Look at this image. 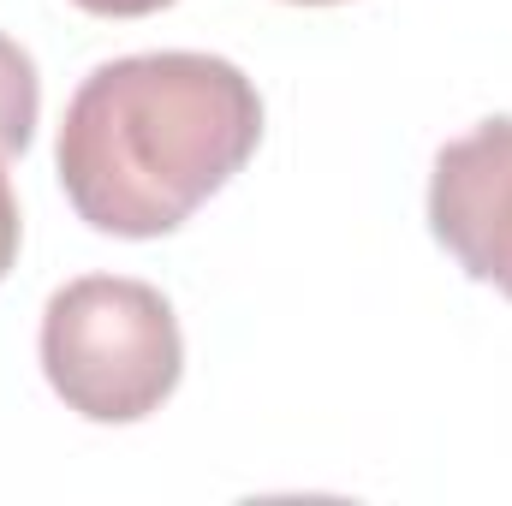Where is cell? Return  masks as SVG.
<instances>
[{
  "label": "cell",
  "mask_w": 512,
  "mask_h": 506,
  "mask_svg": "<svg viewBox=\"0 0 512 506\" xmlns=\"http://www.w3.org/2000/svg\"><path fill=\"white\" fill-rule=\"evenodd\" d=\"M286 6H340V0H286Z\"/></svg>",
  "instance_id": "7"
},
{
  "label": "cell",
  "mask_w": 512,
  "mask_h": 506,
  "mask_svg": "<svg viewBox=\"0 0 512 506\" xmlns=\"http://www.w3.org/2000/svg\"><path fill=\"white\" fill-rule=\"evenodd\" d=\"M42 376L90 423H143L185 376L173 304L126 274L66 280L42 310Z\"/></svg>",
  "instance_id": "2"
},
{
  "label": "cell",
  "mask_w": 512,
  "mask_h": 506,
  "mask_svg": "<svg viewBox=\"0 0 512 506\" xmlns=\"http://www.w3.org/2000/svg\"><path fill=\"white\" fill-rule=\"evenodd\" d=\"M36 114H42V84H36V60L0 30V161L24 155L36 137Z\"/></svg>",
  "instance_id": "4"
},
{
  "label": "cell",
  "mask_w": 512,
  "mask_h": 506,
  "mask_svg": "<svg viewBox=\"0 0 512 506\" xmlns=\"http://www.w3.org/2000/svg\"><path fill=\"white\" fill-rule=\"evenodd\" d=\"M429 233L471 280L512 298V120L453 137L429 173Z\"/></svg>",
  "instance_id": "3"
},
{
  "label": "cell",
  "mask_w": 512,
  "mask_h": 506,
  "mask_svg": "<svg viewBox=\"0 0 512 506\" xmlns=\"http://www.w3.org/2000/svg\"><path fill=\"white\" fill-rule=\"evenodd\" d=\"M72 6H84V12H96V18H149V12H161V6H173V0H72Z\"/></svg>",
  "instance_id": "6"
},
{
  "label": "cell",
  "mask_w": 512,
  "mask_h": 506,
  "mask_svg": "<svg viewBox=\"0 0 512 506\" xmlns=\"http://www.w3.org/2000/svg\"><path fill=\"white\" fill-rule=\"evenodd\" d=\"M18 239H24V221H18V197H12V179H6V161H0V280L18 262Z\"/></svg>",
  "instance_id": "5"
},
{
  "label": "cell",
  "mask_w": 512,
  "mask_h": 506,
  "mask_svg": "<svg viewBox=\"0 0 512 506\" xmlns=\"http://www.w3.org/2000/svg\"><path fill=\"white\" fill-rule=\"evenodd\" d=\"M262 143V96L221 54L161 48L96 66L60 120L54 167L84 227L161 239L185 227Z\"/></svg>",
  "instance_id": "1"
}]
</instances>
